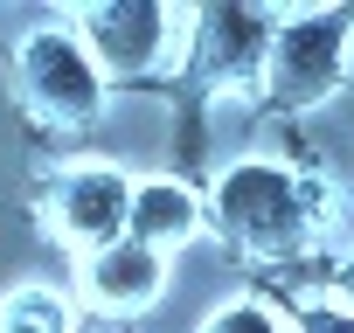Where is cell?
Returning a JSON list of instances; mask_svg holds the SVG:
<instances>
[{
    "label": "cell",
    "instance_id": "cell-11",
    "mask_svg": "<svg viewBox=\"0 0 354 333\" xmlns=\"http://www.w3.org/2000/svg\"><path fill=\"white\" fill-rule=\"evenodd\" d=\"M292 333H354V312H347L340 298H333V305H306Z\"/></svg>",
    "mask_w": 354,
    "mask_h": 333
},
{
    "label": "cell",
    "instance_id": "cell-4",
    "mask_svg": "<svg viewBox=\"0 0 354 333\" xmlns=\"http://www.w3.org/2000/svg\"><path fill=\"white\" fill-rule=\"evenodd\" d=\"M42 216H49V229L70 243V250H104V243H118L125 236V222H132V181H125V166H111V160H77V166H63V174L49 181V195H42Z\"/></svg>",
    "mask_w": 354,
    "mask_h": 333
},
{
    "label": "cell",
    "instance_id": "cell-1",
    "mask_svg": "<svg viewBox=\"0 0 354 333\" xmlns=\"http://www.w3.org/2000/svg\"><path fill=\"white\" fill-rule=\"evenodd\" d=\"M319 202H326V188L299 181L292 166H278V160H236V166H223V181H216V222H223V236L243 243V250H257V257L306 250V236L319 229Z\"/></svg>",
    "mask_w": 354,
    "mask_h": 333
},
{
    "label": "cell",
    "instance_id": "cell-5",
    "mask_svg": "<svg viewBox=\"0 0 354 333\" xmlns=\"http://www.w3.org/2000/svg\"><path fill=\"white\" fill-rule=\"evenodd\" d=\"M181 28H188V15L153 8V0H111V8H91L77 21V35L97 56L104 77H146L153 63H167V49H174Z\"/></svg>",
    "mask_w": 354,
    "mask_h": 333
},
{
    "label": "cell",
    "instance_id": "cell-8",
    "mask_svg": "<svg viewBox=\"0 0 354 333\" xmlns=\"http://www.w3.org/2000/svg\"><path fill=\"white\" fill-rule=\"evenodd\" d=\"M195 229H202V195H195L188 181H174V174L132 181V222H125L132 243H146V250L167 257V250L195 243Z\"/></svg>",
    "mask_w": 354,
    "mask_h": 333
},
{
    "label": "cell",
    "instance_id": "cell-7",
    "mask_svg": "<svg viewBox=\"0 0 354 333\" xmlns=\"http://www.w3.org/2000/svg\"><path fill=\"white\" fill-rule=\"evenodd\" d=\"M285 15H264V8H216L202 15V56L216 63L223 84H243L271 63V42H278Z\"/></svg>",
    "mask_w": 354,
    "mask_h": 333
},
{
    "label": "cell",
    "instance_id": "cell-9",
    "mask_svg": "<svg viewBox=\"0 0 354 333\" xmlns=\"http://www.w3.org/2000/svg\"><path fill=\"white\" fill-rule=\"evenodd\" d=\"M0 333H70V305L49 285H21L0 305Z\"/></svg>",
    "mask_w": 354,
    "mask_h": 333
},
{
    "label": "cell",
    "instance_id": "cell-6",
    "mask_svg": "<svg viewBox=\"0 0 354 333\" xmlns=\"http://www.w3.org/2000/svg\"><path fill=\"white\" fill-rule=\"evenodd\" d=\"M84 292L104 312H139V305H153L167 292V257L146 250V243H132V236H118V243H104V250L84 257Z\"/></svg>",
    "mask_w": 354,
    "mask_h": 333
},
{
    "label": "cell",
    "instance_id": "cell-12",
    "mask_svg": "<svg viewBox=\"0 0 354 333\" xmlns=\"http://www.w3.org/2000/svg\"><path fill=\"white\" fill-rule=\"evenodd\" d=\"M333 292H340V305H347V312H354V257H347V264H340V271H333Z\"/></svg>",
    "mask_w": 354,
    "mask_h": 333
},
{
    "label": "cell",
    "instance_id": "cell-3",
    "mask_svg": "<svg viewBox=\"0 0 354 333\" xmlns=\"http://www.w3.org/2000/svg\"><path fill=\"white\" fill-rule=\"evenodd\" d=\"M21 97L49 125H91L104 111V70L77 28H42L21 42Z\"/></svg>",
    "mask_w": 354,
    "mask_h": 333
},
{
    "label": "cell",
    "instance_id": "cell-2",
    "mask_svg": "<svg viewBox=\"0 0 354 333\" xmlns=\"http://www.w3.org/2000/svg\"><path fill=\"white\" fill-rule=\"evenodd\" d=\"M347 35H354V15H285L271 63H264L271 97L292 104V111L326 104L347 84Z\"/></svg>",
    "mask_w": 354,
    "mask_h": 333
},
{
    "label": "cell",
    "instance_id": "cell-10",
    "mask_svg": "<svg viewBox=\"0 0 354 333\" xmlns=\"http://www.w3.org/2000/svg\"><path fill=\"white\" fill-rule=\"evenodd\" d=\"M202 333H285V326H278L257 298H230V305H216V312H209V326H202Z\"/></svg>",
    "mask_w": 354,
    "mask_h": 333
}]
</instances>
